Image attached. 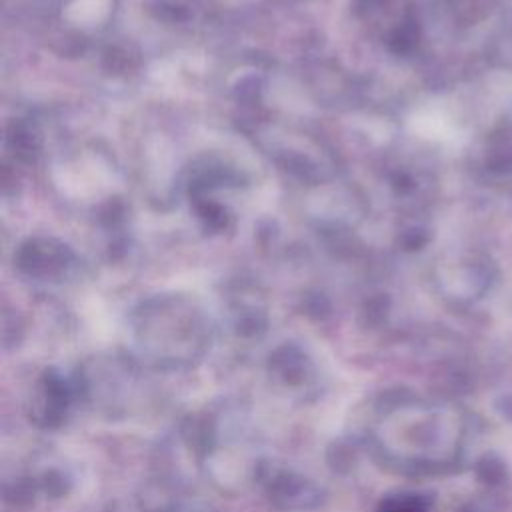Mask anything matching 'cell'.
Masks as SVG:
<instances>
[{
    "label": "cell",
    "instance_id": "6da1fadb",
    "mask_svg": "<svg viewBox=\"0 0 512 512\" xmlns=\"http://www.w3.org/2000/svg\"><path fill=\"white\" fill-rule=\"evenodd\" d=\"M68 388L58 376H44L36 394V416L44 418V426H52L68 404Z\"/></svg>",
    "mask_w": 512,
    "mask_h": 512
},
{
    "label": "cell",
    "instance_id": "7a4b0ae2",
    "mask_svg": "<svg viewBox=\"0 0 512 512\" xmlns=\"http://www.w3.org/2000/svg\"><path fill=\"white\" fill-rule=\"evenodd\" d=\"M376 512H426V506L416 494H396L382 500Z\"/></svg>",
    "mask_w": 512,
    "mask_h": 512
}]
</instances>
